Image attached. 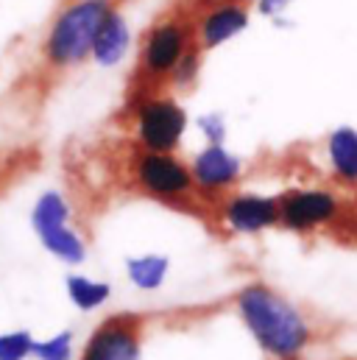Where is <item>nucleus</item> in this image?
Wrapping results in <instances>:
<instances>
[{
  "label": "nucleus",
  "mask_w": 357,
  "mask_h": 360,
  "mask_svg": "<svg viewBox=\"0 0 357 360\" xmlns=\"http://www.w3.org/2000/svg\"><path fill=\"white\" fill-rule=\"evenodd\" d=\"M171 263L162 255H143V257H131L126 263V276L134 288L140 290H157L162 288V282L168 279Z\"/></svg>",
  "instance_id": "4468645a"
},
{
  "label": "nucleus",
  "mask_w": 357,
  "mask_h": 360,
  "mask_svg": "<svg viewBox=\"0 0 357 360\" xmlns=\"http://www.w3.org/2000/svg\"><path fill=\"white\" fill-rule=\"evenodd\" d=\"M37 360H76V338L70 330H62L45 341H34V355Z\"/></svg>",
  "instance_id": "dca6fc26"
},
{
  "label": "nucleus",
  "mask_w": 357,
  "mask_h": 360,
  "mask_svg": "<svg viewBox=\"0 0 357 360\" xmlns=\"http://www.w3.org/2000/svg\"><path fill=\"white\" fill-rule=\"evenodd\" d=\"M327 157L332 176L341 187L357 190V131L355 129H335L327 137Z\"/></svg>",
  "instance_id": "f8f14e48"
},
{
  "label": "nucleus",
  "mask_w": 357,
  "mask_h": 360,
  "mask_svg": "<svg viewBox=\"0 0 357 360\" xmlns=\"http://www.w3.org/2000/svg\"><path fill=\"white\" fill-rule=\"evenodd\" d=\"M123 0H70L59 8L53 17L45 42H42V59L51 70L65 73L79 65H84L92 51L95 39L106 22V17L120 8Z\"/></svg>",
  "instance_id": "20e7f679"
},
{
  "label": "nucleus",
  "mask_w": 357,
  "mask_h": 360,
  "mask_svg": "<svg viewBox=\"0 0 357 360\" xmlns=\"http://www.w3.org/2000/svg\"><path fill=\"white\" fill-rule=\"evenodd\" d=\"M137 146L145 151H168L174 154L184 137L187 115L168 92L140 98L129 103Z\"/></svg>",
  "instance_id": "423d86ee"
},
{
  "label": "nucleus",
  "mask_w": 357,
  "mask_h": 360,
  "mask_svg": "<svg viewBox=\"0 0 357 360\" xmlns=\"http://www.w3.org/2000/svg\"><path fill=\"white\" fill-rule=\"evenodd\" d=\"M195 48V0H176L140 39L137 65L129 84V103L174 87L181 62Z\"/></svg>",
  "instance_id": "f03ea898"
},
{
  "label": "nucleus",
  "mask_w": 357,
  "mask_h": 360,
  "mask_svg": "<svg viewBox=\"0 0 357 360\" xmlns=\"http://www.w3.org/2000/svg\"><path fill=\"white\" fill-rule=\"evenodd\" d=\"M67 296L79 310L89 313V310H98V307H103L109 302L112 288L106 282H100V279H92V276H84V274H73V276H67Z\"/></svg>",
  "instance_id": "2eb2a0df"
},
{
  "label": "nucleus",
  "mask_w": 357,
  "mask_h": 360,
  "mask_svg": "<svg viewBox=\"0 0 357 360\" xmlns=\"http://www.w3.org/2000/svg\"><path fill=\"white\" fill-rule=\"evenodd\" d=\"M249 25V6L235 0H212L195 6V45L201 53L215 51Z\"/></svg>",
  "instance_id": "9d476101"
},
{
  "label": "nucleus",
  "mask_w": 357,
  "mask_h": 360,
  "mask_svg": "<svg viewBox=\"0 0 357 360\" xmlns=\"http://www.w3.org/2000/svg\"><path fill=\"white\" fill-rule=\"evenodd\" d=\"M126 51H129V28H126V20H123L120 8H115L106 17V22H103V28L95 39L92 59L98 65H115Z\"/></svg>",
  "instance_id": "ddd939ff"
},
{
  "label": "nucleus",
  "mask_w": 357,
  "mask_h": 360,
  "mask_svg": "<svg viewBox=\"0 0 357 360\" xmlns=\"http://www.w3.org/2000/svg\"><path fill=\"white\" fill-rule=\"evenodd\" d=\"M193 176L198 190L215 204L221 195L238 190L240 181V160L229 154L223 146H207L193 160Z\"/></svg>",
  "instance_id": "9b49d317"
},
{
  "label": "nucleus",
  "mask_w": 357,
  "mask_h": 360,
  "mask_svg": "<svg viewBox=\"0 0 357 360\" xmlns=\"http://www.w3.org/2000/svg\"><path fill=\"white\" fill-rule=\"evenodd\" d=\"M282 3H287V0H263V8H266V11H276Z\"/></svg>",
  "instance_id": "6ab92c4d"
},
{
  "label": "nucleus",
  "mask_w": 357,
  "mask_h": 360,
  "mask_svg": "<svg viewBox=\"0 0 357 360\" xmlns=\"http://www.w3.org/2000/svg\"><path fill=\"white\" fill-rule=\"evenodd\" d=\"M34 341L28 330L0 333V360H28L34 355Z\"/></svg>",
  "instance_id": "f3484780"
},
{
  "label": "nucleus",
  "mask_w": 357,
  "mask_h": 360,
  "mask_svg": "<svg viewBox=\"0 0 357 360\" xmlns=\"http://www.w3.org/2000/svg\"><path fill=\"white\" fill-rule=\"evenodd\" d=\"M204 3H212V0H195V6H204ZM235 3H246V6H249L252 0H235Z\"/></svg>",
  "instance_id": "aec40b11"
},
{
  "label": "nucleus",
  "mask_w": 357,
  "mask_h": 360,
  "mask_svg": "<svg viewBox=\"0 0 357 360\" xmlns=\"http://www.w3.org/2000/svg\"><path fill=\"white\" fill-rule=\"evenodd\" d=\"M129 179L140 195L151 201H160L171 210H178L207 224L215 221V204L198 190L193 165L176 154L145 151L137 146L129 160Z\"/></svg>",
  "instance_id": "7ed1b4c3"
},
{
  "label": "nucleus",
  "mask_w": 357,
  "mask_h": 360,
  "mask_svg": "<svg viewBox=\"0 0 357 360\" xmlns=\"http://www.w3.org/2000/svg\"><path fill=\"white\" fill-rule=\"evenodd\" d=\"M148 319L140 313L106 316L84 341L79 360H143Z\"/></svg>",
  "instance_id": "0eeeda50"
},
{
  "label": "nucleus",
  "mask_w": 357,
  "mask_h": 360,
  "mask_svg": "<svg viewBox=\"0 0 357 360\" xmlns=\"http://www.w3.org/2000/svg\"><path fill=\"white\" fill-rule=\"evenodd\" d=\"M232 310L266 360H310L332 330L321 313L268 282L238 288Z\"/></svg>",
  "instance_id": "f257e3e1"
},
{
  "label": "nucleus",
  "mask_w": 357,
  "mask_h": 360,
  "mask_svg": "<svg viewBox=\"0 0 357 360\" xmlns=\"http://www.w3.org/2000/svg\"><path fill=\"white\" fill-rule=\"evenodd\" d=\"M215 224L223 226V232L229 229L238 235H257V232L273 229L279 226L276 198L232 190L215 201Z\"/></svg>",
  "instance_id": "1a4fd4ad"
},
{
  "label": "nucleus",
  "mask_w": 357,
  "mask_h": 360,
  "mask_svg": "<svg viewBox=\"0 0 357 360\" xmlns=\"http://www.w3.org/2000/svg\"><path fill=\"white\" fill-rule=\"evenodd\" d=\"M276 207L279 229L293 235H316L324 229H335L346 215V204L341 201V195L324 187L285 190L282 195H276Z\"/></svg>",
  "instance_id": "39448f33"
},
{
  "label": "nucleus",
  "mask_w": 357,
  "mask_h": 360,
  "mask_svg": "<svg viewBox=\"0 0 357 360\" xmlns=\"http://www.w3.org/2000/svg\"><path fill=\"white\" fill-rule=\"evenodd\" d=\"M355 201H357V198H355Z\"/></svg>",
  "instance_id": "412c9836"
},
{
  "label": "nucleus",
  "mask_w": 357,
  "mask_h": 360,
  "mask_svg": "<svg viewBox=\"0 0 357 360\" xmlns=\"http://www.w3.org/2000/svg\"><path fill=\"white\" fill-rule=\"evenodd\" d=\"M31 224H34L42 246L53 257H59V260H65L70 266H76V263L84 260V255H87L84 240L73 232V226H70V210H67V204H65V198L59 193H45L37 201V207L31 212Z\"/></svg>",
  "instance_id": "6e6552de"
},
{
  "label": "nucleus",
  "mask_w": 357,
  "mask_h": 360,
  "mask_svg": "<svg viewBox=\"0 0 357 360\" xmlns=\"http://www.w3.org/2000/svg\"><path fill=\"white\" fill-rule=\"evenodd\" d=\"M201 126H207V137H209V146H223V120L221 117H204Z\"/></svg>",
  "instance_id": "a211bd4d"
}]
</instances>
